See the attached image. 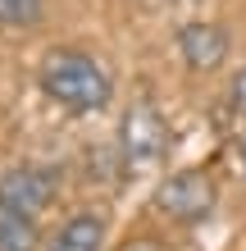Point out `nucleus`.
Here are the masks:
<instances>
[{
    "label": "nucleus",
    "mask_w": 246,
    "mask_h": 251,
    "mask_svg": "<svg viewBox=\"0 0 246 251\" xmlns=\"http://www.w3.org/2000/svg\"><path fill=\"white\" fill-rule=\"evenodd\" d=\"M37 87H41V96H46L55 110H64V114H96V110H105L110 96H114L110 69L100 64L91 50H78V46H55V50L41 55Z\"/></svg>",
    "instance_id": "obj_1"
},
{
    "label": "nucleus",
    "mask_w": 246,
    "mask_h": 251,
    "mask_svg": "<svg viewBox=\"0 0 246 251\" xmlns=\"http://www.w3.org/2000/svg\"><path fill=\"white\" fill-rule=\"evenodd\" d=\"M119 151L128 160V169H141V165L164 160V151H169V119L160 114L155 100H133V105L123 110Z\"/></svg>",
    "instance_id": "obj_2"
},
{
    "label": "nucleus",
    "mask_w": 246,
    "mask_h": 251,
    "mask_svg": "<svg viewBox=\"0 0 246 251\" xmlns=\"http://www.w3.org/2000/svg\"><path fill=\"white\" fill-rule=\"evenodd\" d=\"M155 210L173 224H201L214 210V178L205 169H178L155 187Z\"/></svg>",
    "instance_id": "obj_3"
},
{
    "label": "nucleus",
    "mask_w": 246,
    "mask_h": 251,
    "mask_svg": "<svg viewBox=\"0 0 246 251\" xmlns=\"http://www.w3.org/2000/svg\"><path fill=\"white\" fill-rule=\"evenodd\" d=\"M55 197H60V169L55 165H14L0 174V205H9V210L41 215L46 205H55Z\"/></svg>",
    "instance_id": "obj_4"
},
{
    "label": "nucleus",
    "mask_w": 246,
    "mask_h": 251,
    "mask_svg": "<svg viewBox=\"0 0 246 251\" xmlns=\"http://www.w3.org/2000/svg\"><path fill=\"white\" fill-rule=\"evenodd\" d=\"M178 55L187 69L210 73L228 60V32L219 23H187V27H178Z\"/></svg>",
    "instance_id": "obj_5"
},
{
    "label": "nucleus",
    "mask_w": 246,
    "mask_h": 251,
    "mask_svg": "<svg viewBox=\"0 0 246 251\" xmlns=\"http://www.w3.org/2000/svg\"><path fill=\"white\" fill-rule=\"evenodd\" d=\"M100 242H105V215L78 210L50 233L46 251H100Z\"/></svg>",
    "instance_id": "obj_6"
},
{
    "label": "nucleus",
    "mask_w": 246,
    "mask_h": 251,
    "mask_svg": "<svg viewBox=\"0 0 246 251\" xmlns=\"http://www.w3.org/2000/svg\"><path fill=\"white\" fill-rule=\"evenodd\" d=\"M37 242H41L37 215L0 205V251H37Z\"/></svg>",
    "instance_id": "obj_7"
},
{
    "label": "nucleus",
    "mask_w": 246,
    "mask_h": 251,
    "mask_svg": "<svg viewBox=\"0 0 246 251\" xmlns=\"http://www.w3.org/2000/svg\"><path fill=\"white\" fill-rule=\"evenodd\" d=\"M46 19V0H0V27L5 32H27Z\"/></svg>",
    "instance_id": "obj_8"
},
{
    "label": "nucleus",
    "mask_w": 246,
    "mask_h": 251,
    "mask_svg": "<svg viewBox=\"0 0 246 251\" xmlns=\"http://www.w3.org/2000/svg\"><path fill=\"white\" fill-rule=\"evenodd\" d=\"M228 110L237 114V124H246V64L233 73V82H228Z\"/></svg>",
    "instance_id": "obj_9"
}]
</instances>
